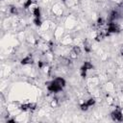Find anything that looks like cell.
<instances>
[{"instance_id": "16", "label": "cell", "mask_w": 123, "mask_h": 123, "mask_svg": "<svg viewBox=\"0 0 123 123\" xmlns=\"http://www.w3.org/2000/svg\"><path fill=\"white\" fill-rule=\"evenodd\" d=\"M7 122H12V123H13L14 120H13V119H9V120H7Z\"/></svg>"}, {"instance_id": "12", "label": "cell", "mask_w": 123, "mask_h": 123, "mask_svg": "<svg viewBox=\"0 0 123 123\" xmlns=\"http://www.w3.org/2000/svg\"><path fill=\"white\" fill-rule=\"evenodd\" d=\"M32 3H33L32 0H27V1L24 3V8H25V9H28V8L32 5Z\"/></svg>"}, {"instance_id": "9", "label": "cell", "mask_w": 123, "mask_h": 123, "mask_svg": "<svg viewBox=\"0 0 123 123\" xmlns=\"http://www.w3.org/2000/svg\"><path fill=\"white\" fill-rule=\"evenodd\" d=\"M88 108H89V106H88V105L86 104V102L81 105V110H82L83 111H86L88 110Z\"/></svg>"}, {"instance_id": "17", "label": "cell", "mask_w": 123, "mask_h": 123, "mask_svg": "<svg viewBox=\"0 0 123 123\" xmlns=\"http://www.w3.org/2000/svg\"><path fill=\"white\" fill-rule=\"evenodd\" d=\"M121 55L123 56V47H122V49H121Z\"/></svg>"}, {"instance_id": "10", "label": "cell", "mask_w": 123, "mask_h": 123, "mask_svg": "<svg viewBox=\"0 0 123 123\" xmlns=\"http://www.w3.org/2000/svg\"><path fill=\"white\" fill-rule=\"evenodd\" d=\"M34 23H35L37 26H41V20H40V17H35V19H34Z\"/></svg>"}, {"instance_id": "8", "label": "cell", "mask_w": 123, "mask_h": 123, "mask_svg": "<svg viewBox=\"0 0 123 123\" xmlns=\"http://www.w3.org/2000/svg\"><path fill=\"white\" fill-rule=\"evenodd\" d=\"M33 13H34V15H35V17H40V10H39V8H35L34 9V11H33Z\"/></svg>"}, {"instance_id": "7", "label": "cell", "mask_w": 123, "mask_h": 123, "mask_svg": "<svg viewBox=\"0 0 123 123\" xmlns=\"http://www.w3.org/2000/svg\"><path fill=\"white\" fill-rule=\"evenodd\" d=\"M72 54H74V57H77L81 54V48L79 46H74L72 49Z\"/></svg>"}, {"instance_id": "3", "label": "cell", "mask_w": 123, "mask_h": 123, "mask_svg": "<svg viewBox=\"0 0 123 123\" xmlns=\"http://www.w3.org/2000/svg\"><path fill=\"white\" fill-rule=\"evenodd\" d=\"M118 32H119V27L116 23H114V22L108 23V33L109 34H113V33H118Z\"/></svg>"}, {"instance_id": "4", "label": "cell", "mask_w": 123, "mask_h": 123, "mask_svg": "<svg viewBox=\"0 0 123 123\" xmlns=\"http://www.w3.org/2000/svg\"><path fill=\"white\" fill-rule=\"evenodd\" d=\"M111 118L113 121H122L123 120V115L120 110H115L111 112Z\"/></svg>"}, {"instance_id": "11", "label": "cell", "mask_w": 123, "mask_h": 123, "mask_svg": "<svg viewBox=\"0 0 123 123\" xmlns=\"http://www.w3.org/2000/svg\"><path fill=\"white\" fill-rule=\"evenodd\" d=\"M86 104H87L89 107H92V106L95 104V99H94V98H90V99H88V100L86 101Z\"/></svg>"}, {"instance_id": "2", "label": "cell", "mask_w": 123, "mask_h": 123, "mask_svg": "<svg viewBox=\"0 0 123 123\" xmlns=\"http://www.w3.org/2000/svg\"><path fill=\"white\" fill-rule=\"evenodd\" d=\"M92 68H93L92 63H90L89 62H85L84 64L81 67V75H82V77L85 78L86 75V71L89 70V69H92Z\"/></svg>"}, {"instance_id": "1", "label": "cell", "mask_w": 123, "mask_h": 123, "mask_svg": "<svg viewBox=\"0 0 123 123\" xmlns=\"http://www.w3.org/2000/svg\"><path fill=\"white\" fill-rule=\"evenodd\" d=\"M65 86V80L59 77V78H56L55 80H53L47 86L48 90L51 91V92H59L61 91L63 87Z\"/></svg>"}, {"instance_id": "13", "label": "cell", "mask_w": 123, "mask_h": 123, "mask_svg": "<svg viewBox=\"0 0 123 123\" xmlns=\"http://www.w3.org/2000/svg\"><path fill=\"white\" fill-rule=\"evenodd\" d=\"M90 45L88 43H85V51L86 52H90Z\"/></svg>"}, {"instance_id": "15", "label": "cell", "mask_w": 123, "mask_h": 123, "mask_svg": "<svg viewBox=\"0 0 123 123\" xmlns=\"http://www.w3.org/2000/svg\"><path fill=\"white\" fill-rule=\"evenodd\" d=\"M104 24V19L103 18H99L98 20H97V25L98 26H102Z\"/></svg>"}, {"instance_id": "14", "label": "cell", "mask_w": 123, "mask_h": 123, "mask_svg": "<svg viewBox=\"0 0 123 123\" xmlns=\"http://www.w3.org/2000/svg\"><path fill=\"white\" fill-rule=\"evenodd\" d=\"M11 12L12 14H16L17 13V9L15 7H11Z\"/></svg>"}, {"instance_id": "5", "label": "cell", "mask_w": 123, "mask_h": 123, "mask_svg": "<svg viewBox=\"0 0 123 123\" xmlns=\"http://www.w3.org/2000/svg\"><path fill=\"white\" fill-rule=\"evenodd\" d=\"M37 108V105L35 103H29V104H23L20 106V110L21 111H34L36 110Z\"/></svg>"}, {"instance_id": "6", "label": "cell", "mask_w": 123, "mask_h": 123, "mask_svg": "<svg viewBox=\"0 0 123 123\" xmlns=\"http://www.w3.org/2000/svg\"><path fill=\"white\" fill-rule=\"evenodd\" d=\"M33 62H34V60H33L32 56H31V55H28L27 57H25L24 59H22L21 63L25 65V64H30V63H33Z\"/></svg>"}]
</instances>
